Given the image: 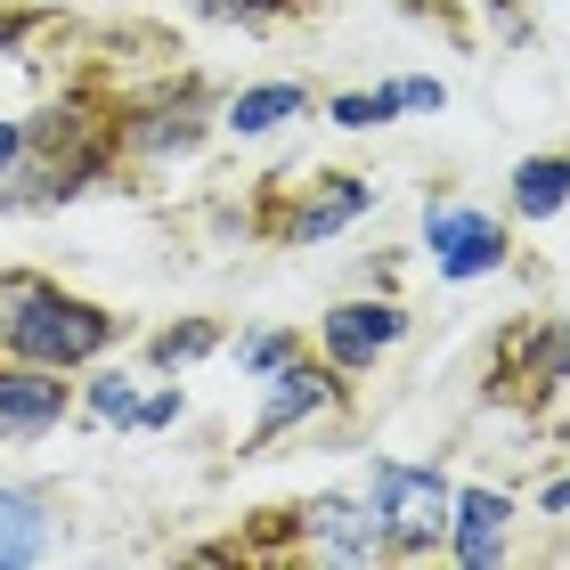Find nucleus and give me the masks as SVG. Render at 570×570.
Returning a JSON list of instances; mask_svg holds the SVG:
<instances>
[{"instance_id":"obj_1","label":"nucleus","mask_w":570,"mask_h":570,"mask_svg":"<svg viewBox=\"0 0 570 570\" xmlns=\"http://www.w3.org/2000/svg\"><path fill=\"white\" fill-rule=\"evenodd\" d=\"M122 318L107 302H82L66 294L58 277L41 269H0V358H17V367H90V358L115 351Z\"/></svg>"},{"instance_id":"obj_2","label":"nucleus","mask_w":570,"mask_h":570,"mask_svg":"<svg viewBox=\"0 0 570 570\" xmlns=\"http://www.w3.org/2000/svg\"><path fill=\"white\" fill-rule=\"evenodd\" d=\"M375 213V179H358V171H309V179H262L245 204V228L262 245H326V237H343L351 220H367Z\"/></svg>"},{"instance_id":"obj_3","label":"nucleus","mask_w":570,"mask_h":570,"mask_svg":"<svg viewBox=\"0 0 570 570\" xmlns=\"http://www.w3.org/2000/svg\"><path fill=\"white\" fill-rule=\"evenodd\" d=\"M449 498H456L449 473L383 456L375 473H367V505H375V522H383V554H392V562L432 554L440 538H449Z\"/></svg>"},{"instance_id":"obj_4","label":"nucleus","mask_w":570,"mask_h":570,"mask_svg":"<svg viewBox=\"0 0 570 570\" xmlns=\"http://www.w3.org/2000/svg\"><path fill=\"white\" fill-rule=\"evenodd\" d=\"M570 383V318H522L489 351V400L505 407H547Z\"/></svg>"},{"instance_id":"obj_5","label":"nucleus","mask_w":570,"mask_h":570,"mask_svg":"<svg viewBox=\"0 0 570 570\" xmlns=\"http://www.w3.org/2000/svg\"><path fill=\"white\" fill-rule=\"evenodd\" d=\"M351 407V375L326 367L318 351H294L277 375H262V416H253V449L245 456H269V440L318 424V416H343Z\"/></svg>"},{"instance_id":"obj_6","label":"nucleus","mask_w":570,"mask_h":570,"mask_svg":"<svg viewBox=\"0 0 570 570\" xmlns=\"http://www.w3.org/2000/svg\"><path fill=\"white\" fill-rule=\"evenodd\" d=\"M424 237H432V262H440L449 285L498 277L513 262V228L498 213H481V204H456V196H440L432 213H424Z\"/></svg>"},{"instance_id":"obj_7","label":"nucleus","mask_w":570,"mask_h":570,"mask_svg":"<svg viewBox=\"0 0 570 570\" xmlns=\"http://www.w3.org/2000/svg\"><path fill=\"white\" fill-rule=\"evenodd\" d=\"M407 334V309L400 302H383V294H351V302H334L326 318H318V358L326 367H343L351 383L375 367L383 351H392Z\"/></svg>"},{"instance_id":"obj_8","label":"nucleus","mask_w":570,"mask_h":570,"mask_svg":"<svg viewBox=\"0 0 570 570\" xmlns=\"http://www.w3.org/2000/svg\"><path fill=\"white\" fill-rule=\"evenodd\" d=\"M73 416V383L58 367H17L0 358V449H24V440L58 432Z\"/></svg>"},{"instance_id":"obj_9","label":"nucleus","mask_w":570,"mask_h":570,"mask_svg":"<svg viewBox=\"0 0 570 570\" xmlns=\"http://www.w3.org/2000/svg\"><path fill=\"white\" fill-rule=\"evenodd\" d=\"M302 554L343 562V570L392 562V554H383V522H375L367 498H309V505H302Z\"/></svg>"},{"instance_id":"obj_10","label":"nucleus","mask_w":570,"mask_h":570,"mask_svg":"<svg viewBox=\"0 0 570 570\" xmlns=\"http://www.w3.org/2000/svg\"><path fill=\"white\" fill-rule=\"evenodd\" d=\"M505 530H513V498L505 489H456L449 498V554L464 570L505 562Z\"/></svg>"},{"instance_id":"obj_11","label":"nucleus","mask_w":570,"mask_h":570,"mask_svg":"<svg viewBox=\"0 0 570 570\" xmlns=\"http://www.w3.org/2000/svg\"><path fill=\"white\" fill-rule=\"evenodd\" d=\"M309 82H253V90H237L228 107L213 115L220 131H237V139H269V131H285V122H309Z\"/></svg>"},{"instance_id":"obj_12","label":"nucleus","mask_w":570,"mask_h":570,"mask_svg":"<svg viewBox=\"0 0 570 570\" xmlns=\"http://www.w3.org/2000/svg\"><path fill=\"white\" fill-rule=\"evenodd\" d=\"M49 538H58V522H49V505L33 498V489H0V570L41 562Z\"/></svg>"},{"instance_id":"obj_13","label":"nucleus","mask_w":570,"mask_h":570,"mask_svg":"<svg viewBox=\"0 0 570 570\" xmlns=\"http://www.w3.org/2000/svg\"><path fill=\"white\" fill-rule=\"evenodd\" d=\"M562 204H570V155H522V164H513V213L554 220Z\"/></svg>"},{"instance_id":"obj_14","label":"nucleus","mask_w":570,"mask_h":570,"mask_svg":"<svg viewBox=\"0 0 570 570\" xmlns=\"http://www.w3.org/2000/svg\"><path fill=\"white\" fill-rule=\"evenodd\" d=\"M228 334H220V318H188V326H164L147 343V367H196L204 351H220Z\"/></svg>"},{"instance_id":"obj_15","label":"nucleus","mask_w":570,"mask_h":570,"mask_svg":"<svg viewBox=\"0 0 570 570\" xmlns=\"http://www.w3.org/2000/svg\"><path fill=\"white\" fill-rule=\"evenodd\" d=\"M294 351H309V343H302V326H262V334H245V343H237V367L262 383V375H277Z\"/></svg>"},{"instance_id":"obj_16","label":"nucleus","mask_w":570,"mask_h":570,"mask_svg":"<svg viewBox=\"0 0 570 570\" xmlns=\"http://www.w3.org/2000/svg\"><path fill=\"white\" fill-rule=\"evenodd\" d=\"M82 407H90V416L98 424H115V432H131V416H139V383L131 375H90V392H82Z\"/></svg>"},{"instance_id":"obj_17","label":"nucleus","mask_w":570,"mask_h":570,"mask_svg":"<svg viewBox=\"0 0 570 570\" xmlns=\"http://www.w3.org/2000/svg\"><path fill=\"white\" fill-rule=\"evenodd\" d=\"M326 115L343 122V131H383V122L400 115V90H343V98H326Z\"/></svg>"},{"instance_id":"obj_18","label":"nucleus","mask_w":570,"mask_h":570,"mask_svg":"<svg viewBox=\"0 0 570 570\" xmlns=\"http://www.w3.org/2000/svg\"><path fill=\"white\" fill-rule=\"evenodd\" d=\"M392 90H400V115H440L449 107V90H440L432 73H407V82H392Z\"/></svg>"},{"instance_id":"obj_19","label":"nucleus","mask_w":570,"mask_h":570,"mask_svg":"<svg viewBox=\"0 0 570 570\" xmlns=\"http://www.w3.org/2000/svg\"><path fill=\"white\" fill-rule=\"evenodd\" d=\"M164 424H179V392H139L131 432H164Z\"/></svg>"},{"instance_id":"obj_20","label":"nucleus","mask_w":570,"mask_h":570,"mask_svg":"<svg viewBox=\"0 0 570 570\" xmlns=\"http://www.w3.org/2000/svg\"><path fill=\"white\" fill-rule=\"evenodd\" d=\"M17 147H24V122H0V171L17 164Z\"/></svg>"},{"instance_id":"obj_21","label":"nucleus","mask_w":570,"mask_h":570,"mask_svg":"<svg viewBox=\"0 0 570 570\" xmlns=\"http://www.w3.org/2000/svg\"><path fill=\"white\" fill-rule=\"evenodd\" d=\"M547 513H570V473H562V481H547Z\"/></svg>"},{"instance_id":"obj_22","label":"nucleus","mask_w":570,"mask_h":570,"mask_svg":"<svg viewBox=\"0 0 570 570\" xmlns=\"http://www.w3.org/2000/svg\"><path fill=\"white\" fill-rule=\"evenodd\" d=\"M196 9H204V17H220V24H228V0H196Z\"/></svg>"}]
</instances>
